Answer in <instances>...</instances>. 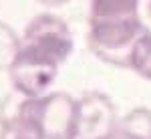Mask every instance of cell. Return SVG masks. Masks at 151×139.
Returning <instances> with one entry per match:
<instances>
[{"mask_svg":"<svg viewBox=\"0 0 151 139\" xmlns=\"http://www.w3.org/2000/svg\"><path fill=\"white\" fill-rule=\"evenodd\" d=\"M38 4H42V6H47V8H57V6H63V4H67L70 0H36Z\"/></svg>","mask_w":151,"mask_h":139,"instance_id":"cell-9","label":"cell"},{"mask_svg":"<svg viewBox=\"0 0 151 139\" xmlns=\"http://www.w3.org/2000/svg\"><path fill=\"white\" fill-rule=\"evenodd\" d=\"M20 50V36L6 22H0V71H8Z\"/></svg>","mask_w":151,"mask_h":139,"instance_id":"cell-7","label":"cell"},{"mask_svg":"<svg viewBox=\"0 0 151 139\" xmlns=\"http://www.w3.org/2000/svg\"><path fill=\"white\" fill-rule=\"evenodd\" d=\"M117 125V107L111 97L101 91H89L77 99L70 139H109L115 133Z\"/></svg>","mask_w":151,"mask_h":139,"instance_id":"cell-4","label":"cell"},{"mask_svg":"<svg viewBox=\"0 0 151 139\" xmlns=\"http://www.w3.org/2000/svg\"><path fill=\"white\" fill-rule=\"evenodd\" d=\"M145 24L139 0H91L87 46L99 60L127 69L131 46Z\"/></svg>","mask_w":151,"mask_h":139,"instance_id":"cell-1","label":"cell"},{"mask_svg":"<svg viewBox=\"0 0 151 139\" xmlns=\"http://www.w3.org/2000/svg\"><path fill=\"white\" fill-rule=\"evenodd\" d=\"M109 139H151V137L141 135V133H137V131H133V129H129V127H125V125L119 123L117 129H115V133H113Z\"/></svg>","mask_w":151,"mask_h":139,"instance_id":"cell-8","label":"cell"},{"mask_svg":"<svg viewBox=\"0 0 151 139\" xmlns=\"http://www.w3.org/2000/svg\"><path fill=\"white\" fill-rule=\"evenodd\" d=\"M147 14H149V18H151V0H147Z\"/></svg>","mask_w":151,"mask_h":139,"instance_id":"cell-10","label":"cell"},{"mask_svg":"<svg viewBox=\"0 0 151 139\" xmlns=\"http://www.w3.org/2000/svg\"><path fill=\"white\" fill-rule=\"evenodd\" d=\"M77 113V99L69 93H48L38 97L36 119L45 139H70Z\"/></svg>","mask_w":151,"mask_h":139,"instance_id":"cell-5","label":"cell"},{"mask_svg":"<svg viewBox=\"0 0 151 139\" xmlns=\"http://www.w3.org/2000/svg\"><path fill=\"white\" fill-rule=\"evenodd\" d=\"M20 46L40 53L48 58H55L57 63H65L70 57L75 40L69 24L60 16L52 12H40L26 24L20 38Z\"/></svg>","mask_w":151,"mask_h":139,"instance_id":"cell-2","label":"cell"},{"mask_svg":"<svg viewBox=\"0 0 151 139\" xmlns=\"http://www.w3.org/2000/svg\"><path fill=\"white\" fill-rule=\"evenodd\" d=\"M127 69H131L141 79L151 81V30L145 26L131 46Z\"/></svg>","mask_w":151,"mask_h":139,"instance_id":"cell-6","label":"cell"},{"mask_svg":"<svg viewBox=\"0 0 151 139\" xmlns=\"http://www.w3.org/2000/svg\"><path fill=\"white\" fill-rule=\"evenodd\" d=\"M58 65L60 63H57L55 58L20 46L6 73L16 93L24 97H42L57 81Z\"/></svg>","mask_w":151,"mask_h":139,"instance_id":"cell-3","label":"cell"}]
</instances>
